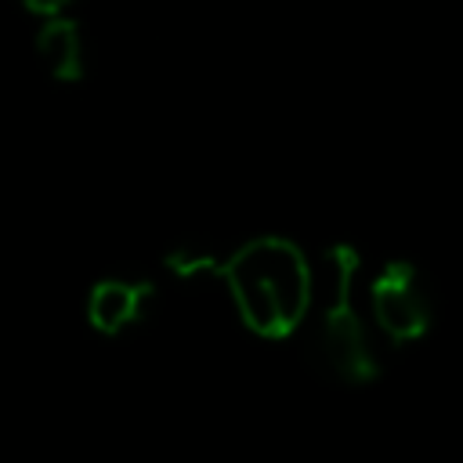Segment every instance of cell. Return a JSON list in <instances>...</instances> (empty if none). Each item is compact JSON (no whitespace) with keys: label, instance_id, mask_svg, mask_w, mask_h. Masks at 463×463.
<instances>
[{"label":"cell","instance_id":"obj_2","mask_svg":"<svg viewBox=\"0 0 463 463\" xmlns=\"http://www.w3.org/2000/svg\"><path fill=\"white\" fill-rule=\"evenodd\" d=\"M318 282L311 293V304H318L311 318V358L315 365L347 387H362L376 380V351L369 340V329L354 307V275H358V253L347 242H336L318 260Z\"/></svg>","mask_w":463,"mask_h":463},{"label":"cell","instance_id":"obj_3","mask_svg":"<svg viewBox=\"0 0 463 463\" xmlns=\"http://www.w3.org/2000/svg\"><path fill=\"white\" fill-rule=\"evenodd\" d=\"M369 311L391 344H416L434 322L430 293L409 260H387L369 282Z\"/></svg>","mask_w":463,"mask_h":463},{"label":"cell","instance_id":"obj_7","mask_svg":"<svg viewBox=\"0 0 463 463\" xmlns=\"http://www.w3.org/2000/svg\"><path fill=\"white\" fill-rule=\"evenodd\" d=\"M25 11H33V14H40V18H51V14H65V7L72 4V0H18Z\"/></svg>","mask_w":463,"mask_h":463},{"label":"cell","instance_id":"obj_1","mask_svg":"<svg viewBox=\"0 0 463 463\" xmlns=\"http://www.w3.org/2000/svg\"><path fill=\"white\" fill-rule=\"evenodd\" d=\"M221 282L242 318L260 340H286L311 315L315 268L307 253L282 235H257L224 257Z\"/></svg>","mask_w":463,"mask_h":463},{"label":"cell","instance_id":"obj_4","mask_svg":"<svg viewBox=\"0 0 463 463\" xmlns=\"http://www.w3.org/2000/svg\"><path fill=\"white\" fill-rule=\"evenodd\" d=\"M152 297H156V289L148 279H130V275L101 279L87 293V322L94 333L119 336L145 318Z\"/></svg>","mask_w":463,"mask_h":463},{"label":"cell","instance_id":"obj_5","mask_svg":"<svg viewBox=\"0 0 463 463\" xmlns=\"http://www.w3.org/2000/svg\"><path fill=\"white\" fill-rule=\"evenodd\" d=\"M36 54L43 61V69L54 80H76L83 72V36L80 25L65 14H51L43 18L40 33H36Z\"/></svg>","mask_w":463,"mask_h":463},{"label":"cell","instance_id":"obj_6","mask_svg":"<svg viewBox=\"0 0 463 463\" xmlns=\"http://www.w3.org/2000/svg\"><path fill=\"white\" fill-rule=\"evenodd\" d=\"M166 268L177 279H221L224 257L213 253L206 242H181L166 253Z\"/></svg>","mask_w":463,"mask_h":463}]
</instances>
